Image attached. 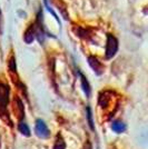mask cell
<instances>
[{"label":"cell","instance_id":"cell-11","mask_svg":"<svg viewBox=\"0 0 148 149\" xmlns=\"http://www.w3.org/2000/svg\"><path fill=\"white\" fill-rule=\"evenodd\" d=\"M8 67L11 71H16V61H15V58L11 57V59L8 62Z\"/></svg>","mask_w":148,"mask_h":149},{"label":"cell","instance_id":"cell-1","mask_svg":"<svg viewBox=\"0 0 148 149\" xmlns=\"http://www.w3.org/2000/svg\"><path fill=\"white\" fill-rule=\"evenodd\" d=\"M118 50V40L115 36L110 33L107 35V45H106V52L105 58L106 59H111L112 57L116 55Z\"/></svg>","mask_w":148,"mask_h":149},{"label":"cell","instance_id":"cell-10","mask_svg":"<svg viewBox=\"0 0 148 149\" xmlns=\"http://www.w3.org/2000/svg\"><path fill=\"white\" fill-rule=\"evenodd\" d=\"M54 148L55 149H66V143H65V141H64L62 137L58 136V138H57V140H56V143H55V146H54Z\"/></svg>","mask_w":148,"mask_h":149},{"label":"cell","instance_id":"cell-12","mask_svg":"<svg viewBox=\"0 0 148 149\" xmlns=\"http://www.w3.org/2000/svg\"><path fill=\"white\" fill-rule=\"evenodd\" d=\"M86 149H91V145L88 143H87V146H86Z\"/></svg>","mask_w":148,"mask_h":149},{"label":"cell","instance_id":"cell-8","mask_svg":"<svg viewBox=\"0 0 148 149\" xmlns=\"http://www.w3.org/2000/svg\"><path fill=\"white\" fill-rule=\"evenodd\" d=\"M86 116H87V121H88V125H89L90 129H91V130H94V129H95V125H94L93 112H91L90 107H87V108H86Z\"/></svg>","mask_w":148,"mask_h":149},{"label":"cell","instance_id":"cell-5","mask_svg":"<svg viewBox=\"0 0 148 149\" xmlns=\"http://www.w3.org/2000/svg\"><path fill=\"white\" fill-rule=\"evenodd\" d=\"M13 109H15V113L16 116L18 117L19 119L24 118V105L21 102V100L19 97H15V100H13Z\"/></svg>","mask_w":148,"mask_h":149},{"label":"cell","instance_id":"cell-9","mask_svg":"<svg viewBox=\"0 0 148 149\" xmlns=\"http://www.w3.org/2000/svg\"><path fill=\"white\" fill-rule=\"evenodd\" d=\"M18 128H19V131H20L22 135H25V136H27V137L30 136V130H29V127H28L25 123H20Z\"/></svg>","mask_w":148,"mask_h":149},{"label":"cell","instance_id":"cell-6","mask_svg":"<svg viewBox=\"0 0 148 149\" xmlns=\"http://www.w3.org/2000/svg\"><path fill=\"white\" fill-rule=\"evenodd\" d=\"M79 77H80L82 90H84V93H86L87 97H89V96H90V93H91V89H90V86H89V82H88V80L86 79V77L81 74L80 71H79Z\"/></svg>","mask_w":148,"mask_h":149},{"label":"cell","instance_id":"cell-2","mask_svg":"<svg viewBox=\"0 0 148 149\" xmlns=\"http://www.w3.org/2000/svg\"><path fill=\"white\" fill-rule=\"evenodd\" d=\"M9 100V87L6 84H0V115L6 112Z\"/></svg>","mask_w":148,"mask_h":149},{"label":"cell","instance_id":"cell-7","mask_svg":"<svg viewBox=\"0 0 148 149\" xmlns=\"http://www.w3.org/2000/svg\"><path fill=\"white\" fill-rule=\"evenodd\" d=\"M111 129L114 131H116V132H123L125 129H126V126L124 123L121 121H114L112 124H111Z\"/></svg>","mask_w":148,"mask_h":149},{"label":"cell","instance_id":"cell-13","mask_svg":"<svg viewBox=\"0 0 148 149\" xmlns=\"http://www.w3.org/2000/svg\"><path fill=\"white\" fill-rule=\"evenodd\" d=\"M0 31H1V10H0Z\"/></svg>","mask_w":148,"mask_h":149},{"label":"cell","instance_id":"cell-4","mask_svg":"<svg viewBox=\"0 0 148 149\" xmlns=\"http://www.w3.org/2000/svg\"><path fill=\"white\" fill-rule=\"evenodd\" d=\"M87 61H88V63L90 65L91 69H93L94 71L98 74V76H100V74L104 72V69L105 68H104L103 63L99 61L96 57H94V56L88 57V58H87Z\"/></svg>","mask_w":148,"mask_h":149},{"label":"cell","instance_id":"cell-3","mask_svg":"<svg viewBox=\"0 0 148 149\" xmlns=\"http://www.w3.org/2000/svg\"><path fill=\"white\" fill-rule=\"evenodd\" d=\"M36 134L38 137L40 138H48L50 135V131L47 127V125L45 124V121H43L41 119H38L36 121Z\"/></svg>","mask_w":148,"mask_h":149}]
</instances>
